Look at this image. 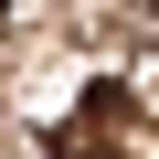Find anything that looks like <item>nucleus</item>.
<instances>
[{
  "mask_svg": "<svg viewBox=\"0 0 159 159\" xmlns=\"http://www.w3.org/2000/svg\"><path fill=\"white\" fill-rule=\"evenodd\" d=\"M117 117H127V85H117V74H96V85H85V106L53 127V159H127V148L106 138Z\"/></svg>",
  "mask_w": 159,
  "mask_h": 159,
  "instance_id": "nucleus-1",
  "label": "nucleus"
},
{
  "mask_svg": "<svg viewBox=\"0 0 159 159\" xmlns=\"http://www.w3.org/2000/svg\"><path fill=\"white\" fill-rule=\"evenodd\" d=\"M138 32H148V53H159V0H148V21H138Z\"/></svg>",
  "mask_w": 159,
  "mask_h": 159,
  "instance_id": "nucleus-2",
  "label": "nucleus"
}]
</instances>
